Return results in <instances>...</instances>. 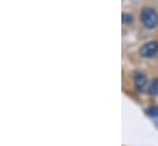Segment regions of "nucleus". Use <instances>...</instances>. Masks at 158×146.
<instances>
[{"label": "nucleus", "instance_id": "nucleus-6", "mask_svg": "<svg viewBox=\"0 0 158 146\" xmlns=\"http://www.w3.org/2000/svg\"><path fill=\"white\" fill-rule=\"evenodd\" d=\"M123 22H124V24H130V22H132V16L124 12V14H123Z\"/></svg>", "mask_w": 158, "mask_h": 146}, {"label": "nucleus", "instance_id": "nucleus-1", "mask_svg": "<svg viewBox=\"0 0 158 146\" xmlns=\"http://www.w3.org/2000/svg\"><path fill=\"white\" fill-rule=\"evenodd\" d=\"M141 22L146 28H155L158 25V15L152 7H143L141 11Z\"/></svg>", "mask_w": 158, "mask_h": 146}, {"label": "nucleus", "instance_id": "nucleus-3", "mask_svg": "<svg viewBox=\"0 0 158 146\" xmlns=\"http://www.w3.org/2000/svg\"><path fill=\"white\" fill-rule=\"evenodd\" d=\"M134 84H135V87L139 92H143L146 90V87L148 86L146 75L140 70L134 71Z\"/></svg>", "mask_w": 158, "mask_h": 146}, {"label": "nucleus", "instance_id": "nucleus-2", "mask_svg": "<svg viewBox=\"0 0 158 146\" xmlns=\"http://www.w3.org/2000/svg\"><path fill=\"white\" fill-rule=\"evenodd\" d=\"M139 53H140V55L142 58H152V57H155L158 53V42L157 41H151V42L145 43L140 48Z\"/></svg>", "mask_w": 158, "mask_h": 146}, {"label": "nucleus", "instance_id": "nucleus-5", "mask_svg": "<svg viewBox=\"0 0 158 146\" xmlns=\"http://www.w3.org/2000/svg\"><path fill=\"white\" fill-rule=\"evenodd\" d=\"M146 114L151 118H158V106H151L146 110Z\"/></svg>", "mask_w": 158, "mask_h": 146}, {"label": "nucleus", "instance_id": "nucleus-4", "mask_svg": "<svg viewBox=\"0 0 158 146\" xmlns=\"http://www.w3.org/2000/svg\"><path fill=\"white\" fill-rule=\"evenodd\" d=\"M148 92L152 96H157L158 95V79L151 80V82L148 84Z\"/></svg>", "mask_w": 158, "mask_h": 146}]
</instances>
